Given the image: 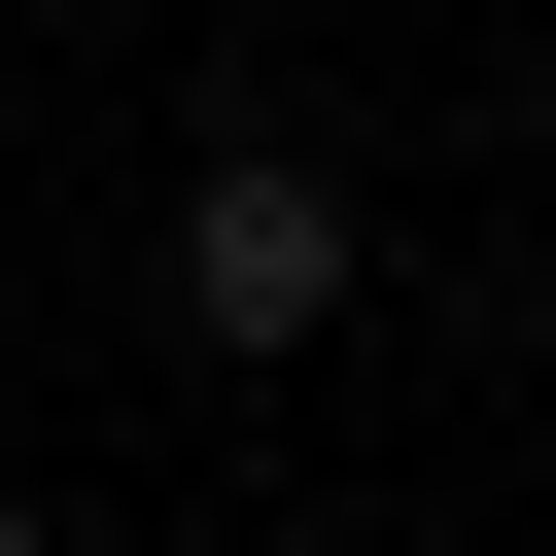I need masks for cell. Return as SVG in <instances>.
<instances>
[{
  "label": "cell",
  "instance_id": "cell-1",
  "mask_svg": "<svg viewBox=\"0 0 556 556\" xmlns=\"http://www.w3.org/2000/svg\"><path fill=\"white\" fill-rule=\"evenodd\" d=\"M313 313H348V174L208 139V174H174V348H313Z\"/></svg>",
  "mask_w": 556,
  "mask_h": 556
},
{
  "label": "cell",
  "instance_id": "cell-2",
  "mask_svg": "<svg viewBox=\"0 0 556 556\" xmlns=\"http://www.w3.org/2000/svg\"><path fill=\"white\" fill-rule=\"evenodd\" d=\"M0 556H35V521H0Z\"/></svg>",
  "mask_w": 556,
  "mask_h": 556
}]
</instances>
